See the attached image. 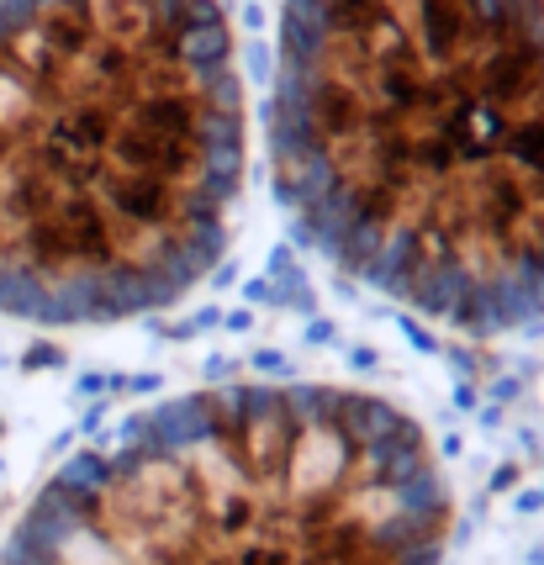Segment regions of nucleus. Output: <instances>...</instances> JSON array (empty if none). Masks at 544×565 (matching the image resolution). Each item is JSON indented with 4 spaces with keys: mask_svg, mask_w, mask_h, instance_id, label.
I'll return each mask as SVG.
<instances>
[{
    "mask_svg": "<svg viewBox=\"0 0 544 565\" xmlns=\"http://www.w3.org/2000/svg\"><path fill=\"white\" fill-rule=\"evenodd\" d=\"M270 153L360 286L460 333L544 323V0H280Z\"/></svg>",
    "mask_w": 544,
    "mask_h": 565,
    "instance_id": "nucleus-1",
    "label": "nucleus"
},
{
    "mask_svg": "<svg viewBox=\"0 0 544 565\" xmlns=\"http://www.w3.org/2000/svg\"><path fill=\"white\" fill-rule=\"evenodd\" d=\"M243 153L217 0H0V312L101 327L196 291Z\"/></svg>",
    "mask_w": 544,
    "mask_h": 565,
    "instance_id": "nucleus-2",
    "label": "nucleus"
},
{
    "mask_svg": "<svg viewBox=\"0 0 544 565\" xmlns=\"http://www.w3.org/2000/svg\"><path fill=\"white\" fill-rule=\"evenodd\" d=\"M450 486L386 396L254 381L170 396L43 481L0 565H444Z\"/></svg>",
    "mask_w": 544,
    "mask_h": 565,
    "instance_id": "nucleus-3",
    "label": "nucleus"
}]
</instances>
